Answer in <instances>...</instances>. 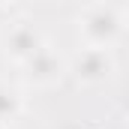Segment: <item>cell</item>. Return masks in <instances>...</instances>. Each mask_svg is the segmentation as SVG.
<instances>
[{
  "mask_svg": "<svg viewBox=\"0 0 129 129\" xmlns=\"http://www.w3.org/2000/svg\"><path fill=\"white\" fill-rule=\"evenodd\" d=\"M6 3H9V0H0V6H6Z\"/></svg>",
  "mask_w": 129,
  "mask_h": 129,
  "instance_id": "cell-7",
  "label": "cell"
},
{
  "mask_svg": "<svg viewBox=\"0 0 129 129\" xmlns=\"http://www.w3.org/2000/svg\"><path fill=\"white\" fill-rule=\"evenodd\" d=\"M123 30H126L123 15L114 12L105 3H96V6H90L78 15V36L90 48H111L123 36Z\"/></svg>",
  "mask_w": 129,
  "mask_h": 129,
  "instance_id": "cell-1",
  "label": "cell"
},
{
  "mask_svg": "<svg viewBox=\"0 0 129 129\" xmlns=\"http://www.w3.org/2000/svg\"><path fill=\"white\" fill-rule=\"evenodd\" d=\"M66 72H69V63L48 45L36 51L27 63H21V78L30 87H54L57 81H63Z\"/></svg>",
  "mask_w": 129,
  "mask_h": 129,
  "instance_id": "cell-3",
  "label": "cell"
},
{
  "mask_svg": "<svg viewBox=\"0 0 129 129\" xmlns=\"http://www.w3.org/2000/svg\"><path fill=\"white\" fill-rule=\"evenodd\" d=\"M123 21H126V27H129V6H126V12H123Z\"/></svg>",
  "mask_w": 129,
  "mask_h": 129,
  "instance_id": "cell-6",
  "label": "cell"
},
{
  "mask_svg": "<svg viewBox=\"0 0 129 129\" xmlns=\"http://www.w3.org/2000/svg\"><path fill=\"white\" fill-rule=\"evenodd\" d=\"M21 111H24V96H21L12 84L0 81V123H12V120H18Z\"/></svg>",
  "mask_w": 129,
  "mask_h": 129,
  "instance_id": "cell-5",
  "label": "cell"
},
{
  "mask_svg": "<svg viewBox=\"0 0 129 129\" xmlns=\"http://www.w3.org/2000/svg\"><path fill=\"white\" fill-rule=\"evenodd\" d=\"M114 54H111V48H90V45H84L75 57H72V63H69V72H72V78L78 81V84H84V87H93V84H102V81H108L111 75H114Z\"/></svg>",
  "mask_w": 129,
  "mask_h": 129,
  "instance_id": "cell-2",
  "label": "cell"
},
{
  "mask_svg": "<svg viewBox=\"0 0 129 129\" xmlns=\"http://www.w3.org/2000/svg\"><path fill=\"white\" fill-rule=\"evenodd\" d=\"M42 48H45V36L30 21H12L6 27V33H3V54L18 66L27 63L33 54L42 51Z\"/></svg>",
  "mask_w": 129,
  "mask_h": 129,
  "instance_id": "cell-4",
  "label": "cell"
}]
</instances>
